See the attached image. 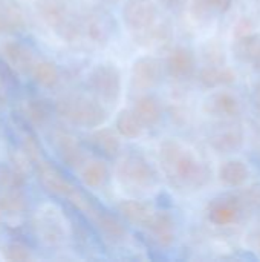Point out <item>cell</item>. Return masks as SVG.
<instances>
[{"label":"cell","mask_w":260,"mask_h":262,"mask_svg":"<svg viewBox=\"0 0 260 262\" xmlns=\"http://www.w3.org/2000/svg\"><path fill=\"white\" fill-rule=\"evenodd\" d=\"M241 196L250 213L260 212V183H254L241 190Z\"/></svg>","instance_id":"34"},{"label":"cell","mask_w":260,"mask_h":262,"mask_svg":"<svg viewBox=\"0 0 260 262\" xmlns=\"http://www.w3.org/2000/svg\"><path fill=\"white\" fill-rule=\"evenodd\" d=\"M6 100H8V95H6V91H5L3 83L0 81V106H5L6 104Z\"/></svg>","instance_id":"39"},{"label":"cell","mask_w":260,"mask_h":262,"mask_svg":"<svg viewBox=\"0 0 260 262\" xmlns=\"http://www.w3.org/2000/svg\"><path fill=\"white\" fill-rule=\"evenodd\" d=\"M80 178L87 189L100 190L110 181L109 164L101 158L87 160L80 169Z\"/></svg>","instance_id":"24"},{"label":"cell","mask_w":260,"mask_h":262,"mask_svg":"<svg viewBox=\"0 0 260 262\" xmlns=\"http://www.w3.org/2000/svg\"><path fill=\"white\" fill-rule=\"evenodd\" d=\"M116 129L110 127H97L89 135L90 147L106 160H115L121 155V140Z\"/></svg>","instance_id":"20"},{"label":"cell","mask_w":260,"mask_h":262,"mask_svg":"<svg viewBox=\"0 0 260 262\" xmlns=\"http://www.w3.org/2000/svg\"><path fill=\"white\" fill-rule=\"evenodd\" d=\"M251 177L250 167L244 160L228 158L218 167V180L228 189H242Z\"/></svg>","instance_id":"22"},{"label":"cell","mask_w":260,"mask_h":262,"mask_svg":"<svg viewBox=\"0 0 260 262\" xmlns=\"http://www.w3.org/2000/svg\"><path fill=\"white\" fill-rule=\"evenodd\" d=\"M254 21L251 20V17H242L238 20L234 29H233V37H241V35H247V34H251L254 32Z\"/></svg>","instance_id":"35"},{"label":"cell","mask_w":260,"mask_h":262,"mask_svg":"<svg viewBox=\"0 0 260 262\" xmlns=\"http://www.w3.org/2000/svg\"><path fill=\"white\" fill-rule=\"evenodd\" d=\"M116 180L130 195H147L159 184V173L141 152H129L116 164Z\"/></svg>","instance_id":"3"},{"label":"cell","mask_w":260,"mask_h":262,"mask_svg":"<svg viewBox=\"0 0 260 262\" xmlns=\"http://www.w3.org/2000/svg\"><path fill=\"white\" fill-rule=\"evenodd\" d=\"M54 147L61 160V163L70 169H81V166L87 161V154L83 144L67 130H55L52 135Z\"/></svg>","instance_id":"14"},{"label":"cell","mask_w":260,"mask_h":262,"mask_svg":"<svg viewBox=\"0 0 260 262\" xmlns=\"http://www.w3.org/2000/svg\"><path fill=\"white\" fill-rule=\"evenodd\" d=\"M2 252H3V258L8 261H31L32 259V253L21 243H9L8 246H5Z\"/></svg>","instance_id":"33"},{"label":"cell","mask_w":260,"mask_h":262,"mask_svg":"<svg viewBox=\"0 0 260 262\" xmlns=\"http://www.w3.org/2000/svg\"><path fill=\"white\" fill-rule=\"evenodd\" d=\"M115 129L120 134L121 138L126 140H136L143 135L146 130L144 124L135 114V111L130 109H121L115 118Z\"/></svg>","instance_id":"27"},{"label":"cell","mask_w":260,"mask_h":262,"mask_svg":"<svg viewBox=\"0 0 260 262\" xmlns=\"http://www.w3.org/2000/svg\"><path fill=\"white\" fill-rule=\"evenodd\" d=\"M55 114L72 126L84 129H97L107 120V107L95 95L66 94L55 104Z\"/></svg>","instance_id":"2"},{"label":"cell","mask_w":260,"mask_h":262,"mask_svg":"<svg viewBox=\"0 0 260 262\" xmlns=\"http://www.w3.org/2000/svg\"><path fill=\"white\" fill-rule=\"evenodd\" d=\"M158 2L170 11H181L188 0H158Z\"/></svg>","instance_id":"37"},{"label":"cell","mask_w":260,"mask_h":262,"mask_svg":"<svg viewBox=\"0 0 260 262\" xmlns=\"http://www.w3.org/2000/svg\"><path fill=\"white\" fill-rule=\"evenodd\" d=\"M135 114L141 120L146 129H153L156 127L164 117V107L161 100L152 94V92H143L136 97L133 107Z\"/></svg>","instance_id":"21"},{"label":"cell","mask_w":260,"mask_h":262,"mask_svg":"<svg viewBox=\"0 0 260 262\" xmlns=\"http://www.w3.org/2000/svg\"><path fill=\"white\" fill-rule=\"evenodd\" d=\"M2 31H3V29H2V25H0V32H2Z\"/></svg>","instance_id":"42"},{"label":"cell","mask_w":260,"mask_h":262,"mask_svg":"<svg viewBox=\"0 0 260 262\" xmlns=\"http://www.w3.org/2000/svg\"><path fill=\"white\" fill-rule=\"evenodd\" d=\"M166 63L155 55H143L133 61L130 69V86L143 94L158 88L166 75Z\"/></svg>","instance_id":"8"},{"label":"cell","mask_w":260,"mask_h":262,"mask_svg":"<svg viewBox=\"0 0 260 262\" xmlns=\"http://www.w3.org/2000/svg\"><path fill=\"white\" fill-rule=\"evenodd\" d=\"M149 241L161 250L173 247L178 238V223L173 213L167 210H155L143 227Z\"/></svg>","instance_id":"10"},{"label":"cell","mask_w":260,"mask_h":262,"mask_svg":"<svg viewBox=\"0 0 260 262\" xmlns=\"http://www.w3.org/2000/svg\"><path fill=\"white\" fill-rule=\"evenodd\" d=\"M244 144L245 132L233 120H221L208 134V146L218 155H234L242 150Z\"/></svg>","instance_id":"9"},{"label":"cell","mask_w":260,"mask_h":262,"mask_svg":"<svg viewBox=\"0 0 260 262\" xmlns=\"http://www.w3.org/2000/svg\"><path fill=\"white\" fill-rule=\"evenodd\" d=\"M260 49V35L256 32L247 34V35H241V37H233V46H231V52L233 57L239 61V63H253L257 52Z\"/></svg>","instance_id":"26"},{"label":"cell","mask_w":260,"mask_h":262,"mask_svg":"<svg viewBox=\"0 0 260 262\" xmlns=\"http://www.w3.org/2000/svg\"><path fill=\"white\" fill-rule=\"evenodd\" d=\"M158 157L166 178L179 190H202L211 180L207 163L176 138H166L159 144Z\"/></svg>","instance_id":"1"},{"label":"cell","mask_w":260,"mask_h":262,"mask_svg":"<svg viewBox=\"0 0 260 262\" xmlns=\"http://www.w3.org/2000/svg\"><path fill=\"white\" fill-rule=\"evenodd\" d=\"M234 0H190V12L199 23H210L227 14Z\"/></svg>","instance_id":"25"},{"label":"cell","mask_w":260,"mask_h":262,"mask_svg":"<svg viewBox=\"0 0 260 262\" xmlns=\"http://www.w3.org/2000/svg\"><path fill=\"white\" fill-rule=\"evenodd\" d=\"M83 29H84V35L92 43L103 46L112 38L115 23L112 15L106 9L97 8L92 9L83 20Z\"/></svg>","instance_id":"16"},{"label":"cell","mask_w":260,"mask_h":262,"mask_svg":"<svg viewBox=\"0 0 260 262\" xmlns=\"http://www.w3.org/2000/svg\"><path fill=\"white\" fill-rule=\"evenodd\" d=\"M241 100L230 91H216L204 103L205 114L219 120H234L241 114Z\"/></svg>","instance_id":"17"},{"label":"cell","mask_w":260,"mask_h":262,"mask_svg":"<svg viewBox=\"0 0 260 262\" xmlns=\"http://www.w3.org/2000/svg\"><path fill=\"white\" fill-rule=\"evenodd\" d=\"M0 55L5 58L8 66L18 74H29L35 63L34 52L21 41L12 38L0 41Z\"/></svg>","instance_id":"18"},{"label":"cell","mask_w":260,"mask_h":262,"mask_svg":"<svg viewBox=\"0 0 260 262\" xmlns=\"http://www.w3.org/2000/svg\"><path fill=\"white\" fill-rule=\"evenodd\" d=\"M166 72L167 75L178 83L188 81L198 74V60L192 48L179 45L175 46L166 58Z\"/></svg>","instance_id":"12"},{"label":"cell","mask_w":260,"mask_h":262,"mask_svg":"<svg viewBox=\"0 0 260 262\" xmlns=\"http://www.w3.org/2000/svg\"><path fill=\"white\" fill-rule=\"evenodd\" d=\"M25 184V173L20 167H2L0 169V187L2 189H21Z\"/></svg>","instance_id":"32"},{"label":"cell","mask_w":260,"mask_h":262,"mask_svg":"<svg viewBox=\"0 0 260 262\" xmlns=\"http://www.w3.org/2000/svg\"><path fill=\"white\" fill-rule=\"evenodd\" d=\"M245 243H247L248 249H250L253 253H256V255L260 258V226L254 227V229H251V230L247 233V236H245Z\"/></svg>","instance_id":"36"},{"label":"cell","mask_w":260,"mask_h":262,"mask_svg":"<svg viewBox=\"0 0 260 262\" xmlns=\"http://www.w3.org/2000/svg\"><path fill=\"white\" fill-rule=\"evenodd\" d=\"M35 173H37V180L40 181L41 187L61 200H69L74 192L78 189L64 173L60 167H57L54 163L48 161V160H40L35 164Z\"/></svg>","instance_id":"11"},{"label":"cell","mask_w":260,"mask_h":262,"mask_svg":"<svg viewBox=\"0 0 260 262\" xmlns=\"http://www.w3.org/2000/svg\"><path fill=\"white\" fill-rule=\"evenodd\" d=\"M29 75L38 86L44 89H52L60 81V71L51 60H35Z\"/></svg>","instance_id":"28"},{"label":"cell","mask_w":260,"mask_h":262,"mask_svg":"<svg viewBox=\"0 0 260 262\" xmlns=\"http://www.w3.org/2000/svg\"><path fill=\"white\" fill-rule=\"evenodd\" d=\"M35 230L40 239L49 246H58L66 239L67 229L58 210L43 209L35 218Z\"/></svg>","instance_id":"15"},{"label":"cell","mask_w":260,"mask_h":262,"mask_svg":"<svg viewBox=\"0 0 260 262\" xmlns=\"http://www.w3.org/2000/svg\"><path fill=\"white\" fill-rule=\"evenodd\" d=\"M207 218L213 226L228 227L238 224L248 212L241 192H230L215 196L207 204Z\"/></svg>","instance_id":"6"},{"label":"cell","mask_w":260,"mask_h":262,"mask_svg":"<svg viewBox=\"0 0 260 262\" xmlns=\"http://www.w3.org/2000/svg\"><path fill=\"white\" fill-rule=\"evenodd\" d=\"M87 88L106 106H115L121 97L123 78L113 63H98L87 74Z\"/></svg>","instance_id":"5"},{"label":"cell","mask_w":260,"mask_h":262,"mask_svg":"<svg viewBox=\"0 0 260 262\" xmlns=\"http://www.w3.org/2000/svg\"><path fill=\"white\" fill-rule=\"evenodd\" d=\"M238 74L225 63H207L198 71V81L204 89H218L234 84Z\"/></svg>","instance_id":"19"},{"label":"cell","mask_w":260,"mask_h":262,"mask_svg":"<svg viewBox=\"0 0 260 262\" xmlns=\"http://www.w3.org/2000/svg\"><path fill=\"white\" fill-rule=\"evenodd\" d=\"M87 218L90 220L98 235L109 244H123L127 239L126 221L120 215H115L98 206Z\"/></svg>","instance_id":"13"},{"label":"cell","mask_w":260,"mask_h":262,"mask_svg":"<svg viewBox=\"0 0 260 262\" xmlns=\"http://www.w3.org/2000/svg\"><path fill=\"white\" fill-rule=\"evenodd\" d=\"M28 207L26 198L21 189H3L0 193V213L5 215H21Z\"/></svg>","instance_id":"30"},{"label":"cell","mask_w":260,"mask_h":262,"mask_svg":"<svg viewBox=\"0 0 260 262\" xmlns=\"http://www.w3.org/2000/svg\"><path fill=\"white\" fill-rule=\"evenodd\" d=\"M121 17L126 28L133 34H143L152 29L159 18L156 0H124Z\"/></svg>","instance_id":"7"},{"label":"cell","mask_w":260,"mask_h":262,"mask_svg":"<svg viewBox=\"0 0 260 262\" xmlns=\"http://www.w3.org/2000/svg\"><path fill=\"white\" fill-rule=\"evenodd\" d=\"M116 212L127 224L143 229L147 224L152 213L155 212V207L144 200L129 198V200H123L118 203Z\"/></svg>","instance_id":"23"},{"label":"cell","mask_w":260,"mask_h":262,"mask_svg":"<svg viewBox=\"0 0 260 262\" xmlns=\"http://www.w3.org/2000/svg\"><path fill=\"white\" fill-rule=\"evenodd\" d=\"M106 2H109V3H118V2H121V0H106Z\"/></svg>","instance_id":"41"},{"label":"cell","mask_w":260,"mask_h":262,"mask_svg":"<svg viewBox=\"0 0 260 262\" xmlns=\"http://www.w3.org/2000/svg\"><path fill=\"white\" fill-rule=\"evenodd\" d=\"M0 25L3 31H21L26 25L23 11L14 0H0Z\"/></svg>","instance_id":"29"},{"label":"cell","mask_w":260,"mask_h":262,"mask_svg":"<svg viewBox=\"0 0 260 262\" xmlns=\"http://www.w3.org/2000/svg\"><path fill=\"white\" fill-rule=\"evenodd\" d=\"M25 112H26V117L31 124L41 127V126L48 124V121L52 117V112H55V107L48 100L34 98V100L28 101Z\"/></svg>","instance_id":"31"},{"label":"cell","mask_w":260,"mask_h":262,"mask_svg":"<svg viewBox=\"0 0 260 262\" xmlns=\"http://www.w3.org/2000/svg\"><path fill=\"white\" fill-rule=\"evenodd\" d=\"M251 101H253V106H254L256 112L260 114V80L256 83V84H254V88H253Z\"/></svg>","instance_id":"38"},{"label":"cell","mask_w":260,"mask_h":262,"mask_svg":"<svg viewBox=\"0 0 260 262\" xmlns=\"http://www.w3.org/2000/svg\"><path fill=\"white\" fill-rule=\"evenodd\" d=\"M251 64H253V69H254L257 74H260V49L259 52H257V55H256V58H254V61H253Z\"/></svg>","instance_id":"40"},{"label":"cell","mask_w":260,"mask_h":262,"mask_svg":"<svg viewBox=\"0 0 260 262\" xmlns=\"http://www.w3.org/2000/svg\"><path fill=\"white\" fill-rule=\"evenodd\" d=\"M41 20L64 41L72 43L83 37V21L75 18L61 0H41L38 3Z\"/></svg>","instance_id":"4"}]
</instances>
